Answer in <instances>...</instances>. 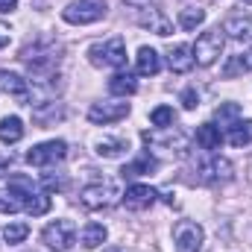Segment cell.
Instances as JSON below:
<instances>
[{"label":"cell","mask_w":252,"mask_h":252,"mask_svg":"<svg viewBox=\"0 0 252 252\" xmlns=\"http://www.w3.org/2000/svg\"><path fill=\"white\" fill-rule=\"evenodd\" d=\"M129 18L141 27V30H150L156 35H170L173 32V21L161 12V6H147V9H129Z\"/></svg>","instance_id":"7"},{"label":"cell","mask_w":252,"mask_h":252,"mask_svg":"<svg viewBox=\"0 0 252 252\" xmlns=\"http://www.w3.org/2000/svg\"><path fill=\"white\" fill-rule=\"evenodd\" d=\"M27 235H30V226H27V223H9V226L3 229V241H6L9 247H12V244H24Z\"/></svg>","instance_id":"27"},{"label":"cell","mask_w":252,"mask_h":252,"mask_svg":"<svg viewBox=\"0 0 252 252\" xmlns=\"http://www.w3.org/2000/svg\"><path fill=\"white\" fill-rule=\"evenodd\" d=\"M27 67H30V76H35V79H53V73H56V67H59V47H50V44H32V47H27L24 50V56H21Z\"/></svg>","instance_id":"1"},{"label":"cell","mask_w":252,"mask_h":252,"mask_svg":"<svg viewBox=\"0 0 252 252\" xmlns=\"http://www.w3.org/2000/svg\"><path fill=\"white\" fill-rule=\"evenodd\" d=\"M18 9V0H0V15H9Z\"/></svg>","instance_id":"34"},{"label":"cell","mask_w":252,"mask_h":252,"mask_svg":"<svg viewBox=\"0 0 252 252\" xmlns=\"http://www.w3.org/2000/svg\"><path fill=\"white\" fill-rule=\"evenodd\" d=\"M167 64H170L173 73H188L190 67H193V50H190V44H173L167 50Z\"/></svg>","instance_id":"15"},{"label":"cell","mask_w":252,"mask_h":252,"mask_svg":"<svg viewBox=\"0 0 252 252\" xmlns=\"http://www.w3.org/2000/svg\"><path fill=\"white\" fill-rule=\"evenodd\" d=\"M109 6L106 0H70L62 9V18L73 27H88V24H97L100 18H106Z\"/></svg>","instance_id":"4"},{"label":"cell","mask_w":252,"mask_h":252,"mask_svg":"<svg viewBox=\"0 0 252 252\" xmlns=\"http://www.w3.org/2000/svg\"><path fill=\"white\" fill-rule=\"evenodd\" d=\"M150 124L158 126V129L173 126V109H170V106H158V109H153V112H150Z\"/></svg>","instance_id":"28"},{"label":"cell","mask_w":252,"mask_h":252,"mask_svg":"<svg viewBox=\"0 0 252 252\" xmlns=\"http://www.w3.org/2000/svg\"><path fill=\"white\" fill-rule=\"evenodd\" d=\"M64 156H67V144L56 138V141H44V144H35V147L27 153V161H30L32 167H50V164L62 161Z\"/></svg>","instance_id":"10"},{"label":"cell","mask_w":252,"mask_h":252,"mask_svg":"<svg viewBox=\"0 0 252 252\" xmlns=\"http://www.w3.org/2000/svg\"><path fill=\"white\" fill-rule=\"evenodd\" d=\"M24 138V121L18 115H9L0 121V141L3 144H18Z\"/></svg>","instance_id":"20"},{"label":"cell","mask_w":252,"mask_h":252,"mask_svg":"<svg viewBox=\"0 0 252 252\" xmlns=\"http://www.w3.org/2000/svg\"><path fill=\"white\" fill-rule=\"evenodd\" d=\"M244 59H247V67L252 70V50H247V53H244Z\"/></svg>","instance_id":"36"},{"label":"cell","mask_w":252,"mask_h":252,"mask_svg":"<svg viewBox=\"0 0 252 252\" xmlns=\"http://www.w3.org/2000/svg\"><path fill=\"white\" fill-rule=\"evenodd\" d=\"M193 170H196V179L205 182V185H217V182H229L232 179V164L214 153H202L199 158H193Z\"/></svg>","instance_id":"5"},{"label":"cell","mask_w":252,"mask_h":252,"mask_svg":"<svg viewBox=\"0 0 252 252\" xmlns=\"http://www.w3.org/2000/svg\"><path fill=\"white\" fill-rule=\"evenodd\" d=\"M9 167H12V158H9V156H0V176H6Z\"/></svg>","instance_id":"35"},{"label":"cell","mask_w":252,"mask_h":252,"mask_svg":"<svg viewBox=\"0 0 252 252\" xmlns=\"http://www.w3.org/2000/svg\"><path fill=\"white\" fill-rule=\"evenodd\" d=\"M124 193L121 188L115 185V182H91V185H85V188L79 190V202H82V208H88V211H103V208H112L118 199H121Z\"/></svg>","instance_id":"3"},{"label":"cell","mask_w":252,"mask_h":252,"mask_svg":"<svg viewBox=\"0 0 252 252\" xmlns=\"http://www.w3.org/2000/svg\"><path fill=\"white\" fill-rule=\"evenodd\" d=\"M153 170H158V158H153L150 153H144L141 158H135L132 164H126L124 176H144V173H153Z\"/></svg>","instance_id":"24"},{"label":"cell","mask_w":252,"mask_h":252,"mask_svg":"<svg viewBox=\"0 0 252 252\" xmlns=\"http://www.w3.org/2000/svg\"><path fill=\"white\" fill-rule=\"evenodd\" d=\"M24 211H27V214H32V217H41V214H47V211H50V196H47L44 190H38V193H35V199H32V202H30Z\"/></svg>","instance_id":"29"},{"label":"cell","mask_w":252,"mask_h":252,"mask_svg":"<svg viewBox=\"0 0 252 252\" xmlns=\"http://www.w3.org/2000/svg\"><path fill=\"white\" fill-rule=\"evenodd\" d=\"M135 70L141 76H156L161 70V56L153 50V47H141L138 56H135Z\"/></svg>","instance_id":"16"},{"label":"cell","mask_w":252,"mask_h":252,"mask_svg":"<svg viewBox=\"0 0 252 252\" xmlns=\"http://www.w3.org/2000/svg\"><path fill=\"white\" fill-rule=\"evenodd\" d=\"M0 211H6V214H15V211H21V205H18L15 199H6V196H0Z\"/></svg>","instance_id":"33"},{"label":"cell","mask_w":252,"mask_h":252,"mask_svg":"<svg viewBox=\"0 0 252 252\" xmlns=\"http://www.w3.org/2000/svg\"><path fill=\"white\" fill-rule=\"evenodd\" d=\"M196 144H199V150H208V153L220 150V144H223L220 126L217 124H202L199 129H196Z\"/></svg>","instance_id":"17"},{"label":"cell","mask_w":252,"mask_h":252,"mask_svg":"<svg viewBox=\"0 0 252 252\" xmlns=\"http://www.w3.org/2000/svg\"><path fill=\"white\" fill-rule=\"evenodd\" d=\"M156 196L158 193H156V188H150V185H129L121 199H124V205L129 211H144V208H150L156 202Z\"/></svg>","instance_id":"14"},{"label":"cell","mask_w":252,"mask_h":252,"mask_svg":"<svg viewBox=\"0 0 252 252\" xmlns=\"http://www.w3.org/2000/svg\"><path fill=\"white\" fill-rule=\"evenodd\" d=\"M106 238H109V232H106L103 223H88V226H82V232H79V244H82L85 250H97V247H103Z\"/></svg>","instance_id":"19"},{"label":"cell","mask_w":252,"mask_h":252,"mask_svg":"<svg viewBox=\"0 0 252 252\" xmlns=\"http://www.w3.org/2000/svg\"><path fill=\"white\" fill-rule=\"evenodd\" d=\"M135 91H138V82H135V76H132L129 70L112 73V79H109V94H115V97H129V94H135Z\"/></svg>","instance_id":"18"},{"label":"cell","mask_w":252,"mask_h":252,"mask_svg":"<svg viewBox=\"0 0 252 252\" xmlns=\"http://www.w3.org/2000/svg\"><path fill=\"white\" fill-rule=\"evenodd\" d=\"M129 115V103L126 100H109V103H94L88 109V121L97 126H109V124H118Z\"/></svg>","instance_id":"11"},{"label":"cell","mask_w":252,"mask_h":252,"mask_svg":"<svg viewBox=\"0 0 252 252\" xmlns=\"http://www.w3.org/2000/svg\"><path fill=\"white\" fill-rule=\"evenodd\" d=\"M88 59L94 67H126V41L124 38H109L103 44H94L88 50Z\"/></svg>","instance_id":"6"},{"label":"cell","mask_w":252,"mask_h":252,"mask_svg":"<svg viewBox=\"0 0 252 252\" xmlns=\"http://www.w3.org/2000/svg\"><path fill=\"white\" fill-rule=\"evenodd\" d=\"M0 91H6L9 97L15 100H24L27 106H32V88H30V79L12 73V70H0Z\"/></svg>","instance_id":"12"},{"label":"cell","mask_w":252,"mask_h":252,"mask_svg":"<svg viewBox=\"0 0 252 252\" xmlns=\"http://www.w3.org/2000/svg\"><path fill=\"white\" fill-rule=\"evenodd\" d=\"M223 47H226V32H223L220 27L202 32V35L196 38V44L190 47V50H193V64H199V67H211V64L223 56Z\"/></svg>","instance_id":"2"},{"label":"cell","mask_w":252,"mask_h":252,"mask_svg":"<svg viewBox=\"0 0 252 252\" xmlns=\"http://www.w3.org/2000/svg\"><path fill=\"white\" fill-rule=\"evenodd\" d=\"M41 241H44L53 252H67L76 244V226H73L70 220H53V223L44 226Z\"/></svg>","instance_id":"8"},{"label":"cell","mask_w":252,"mask_h":252,"mask_svg":"<svg viewBox=\"0 0 252 252\" xmlns=\"http://www.w3.org/2000/svg\"><path fill=\"white\" fill-rule=\"evenodd\" d=\"M223 32H229L232 38H250L252 35V18H241V15H235V18H229L226 24H223Z\"/></svg>","instance_id":"23"},{"label":"cell","mask_w":252,"mask_h":252,"mask_svg":"<svg viewBox=\"0 0 252 252\" xmlns=\"http://www.w3.org/2000/svg\"><path fill=\"white\" fill-rule=\"evenodd\" d=\"M6 193L21 205V208H27L32 199H35V193H38V188H35V182L30 179V176H21V173H15V176H9V185H6Z\"/></svg>","instance_id":"13"},{"label":"cell","mask_w":252,"mask_h":252,"mask_svg":"<svg viewBox=\"0 0 252 252\" xmlns=\"http://www.w3.org/2000/svg\"><path fill=\"white\" fill-rule=\"evenodd\" d=\"M182 106H185V109H196V106H199L196 88H185V91H182Z\"/></svg>","instance_id":"31"},{"label":"cell","mask_w":252,"mask_h":252,"mask_svg":"<svg viewBox=\"0 0 252 252\" xmlns=\"http://www.w3.org/2000/svg\"><path fill=\"white\" fill-rule=\"evenodd\" d=\"M205 241V232L193 220H179L173 229V250L176 252H199Z\"/></svg>","instance_id":"9"},{"label":"cell","mask_w":252,"mask_h":252,"mask_svg":"<svg viewBox=\"0 0 252 252\" xmlns=\"http://www.w3.org/2000/svg\"><path fill=\"white\" fill-rule=\"evenodd\" d=\"M214 118H217V124L220 126L229 129L235 121H241V106H238V103H220L217 112H214Z\"/></svg>","instance_id":"26"},{"label":"cell","mask_w":252,"mask_h":252,"mask_svg":"<svg viewBox=\"0 0 252 252\" xmlns=\"http://www.w3.org/2000/svg\"><path fill=\"white\" fill-rule=\"evenodd\" d=\"M94 150H97V156H103V158H121L126 150H129V144H126L124 138H100V141L94 144Z\"/></svg>","instance_id":"22"},{"label":"cell","mask_w":252,"mask_h":252,"mask_svg":"<svg viewBox=\"0 0 252 252\" xmlns=\"http://www.w3.org/2000/svg\"><path fill=\"white\" fill-rule=\"evenodd\" d=\"M226 141L232 147H247L252 144V121H235L226 132Z\"/></svg>","instance_id":"21"},{"label":"cell","mask_w":252,"mask_h":252,"mask_svg":"<svg viewBox=\"0 0 252 252\" xmlns=\"http://www.w3.org/2000/svg\"><path fill=\"white\" fill-rule=\"evenodd\" d=\"M6 44H9V35H6V32H0V47H6Z\"/></svg>","instance_id":"37"},{"label":"cell","mask_w":252,"mask_h":252,"mask_svg":"<svg viewBox=\"0 0 252 252\" xmlns=\"http://www.w3.org/2000/svg\"><path fill=\"white\" fill-rule=\"evenodd\" d=\"M176 21H179V27H182V30H196V27H202V24H205V9H196V6H188V9H182V12H179V18H176Z\"/></svg>","instance_id":"25"},{"label":"cell","mask_w":252,"mask_h":252,"mask_svg":"<svg viewBox=\"0 0 252 252\" xmlns=\"http://www.w3.org/2000/svg\"><path fill=\"white\" fill-rule=\"evenodd\" d=\"M244 3H247V6H252V0H244Z\"/></svg>","instance_id":"38"},{"label":"cell","mask_w":252,"mask_h":252,"mask_svg":"<svg viewBox=\"0 0 252 252\" xmlns=\"http://www.w3.org/2000/svg\"><path fill=\"white\" fill-rule=\"evenodd\" d=\"M250 67H247V59H244V53H238V56H232L229 62H226V67H223V76L226 79H235L238 73H247Z\"/></svg>","instance_id":"30"},{"label":"cell","mask_w":252,"mask_h":252,"mask_svg":"<svg viewBox=\"0 0 252 252\" xmlns=\"http://www.w3.org/2000/svg\"><path fill=\"white\" fill-rule=\"evenodd\" d=\"M126 9H147V6H161V0H124Z\"/></svg>","instance_id":"32"}]
</instances>
